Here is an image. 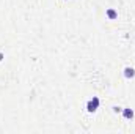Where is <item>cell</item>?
<instances>
[{"label": "cell", "mask_w": 135, "mask_h": 134, "mask_svg": "<svg viewBox=\"0 0 135 134\" xmlns=\"http://www.w3.org/2000/svg\"><path fill=\"white\" fill-rule=\"evenodd\" d=\"M98 107H99V98L98 96H93L91 100L86 102V110L88 112H96Z\"/></svg>", "instance_id": "1"}, {"label": "cell", "mask_w": 135, "mask_h": 134, "mask_svg": "<svg viewBox=\"0 0 135 134\" xmlns=\"http://www.w3.org/2000/svg\"><path fill=\"white\" fill-rule=\"evenodd\" d=\"M123 117H124L126 120H132V118H134V110H132L131 107L123 109Z\"/></svg>", "instance_id": "2"}, {"label": "cell", "mask_w": 135, "mask_h": 134, "mask_svg": "<svg viewBox=\"0 0 135 134\" xmlns=\"http://www.w3.org/2000/svg\"><path fill=\"white\" fill-rule=\"evenodd\" d=\"M124 76H126V77H127V79H132V77H134L135 76V69L134 68H124Z\"/></svg>", "instance_id": "3"}, {"label": "cell", "mask_w": 135, "mask_h": 134, "mask_svg": "<svg viewBox=\"0 0 135 134\" xmlns=\"http://www.w3.org/2000/svg\"><path fill=\"white\" fill-rule=\"evenodd\" d=\"M107 16H108V19H116L118 17V13L110 8V10H107Z\"/></svg>", "instance_id": "4"}, {"label": "cell", "mask_w": 135, "mask_h": 134, "mask_svg": "<svg viewBox=\"0 0 135 134\" xmlns=\"http://www.w3.org/2000/svg\"><path fill=\"white\" fill-rule=\"evenodd\" d=\"M2 60H3V54L0 52V62H2Z\"/></svg>", "instance_id": "5"}]
</instances>
